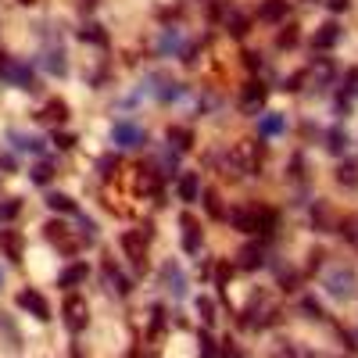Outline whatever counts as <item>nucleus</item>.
Returning <instances> with one entry per match:
<instances>
[{
    "label": "nucleus",
    "instance_id": "f257e3e1",
    "mask_svg": "<svg viewBox=\"0 0 358 358\" xmlns=\"http://www.w3.org/2000/svg\"><path fill=\"white\" fill-rule=\"evenodd\" d=\"M226 219L241 233H273L276 229V212L273 208H262V204H241L233 212H226Z\"/></svg>",
    "mask_w": 358,
    "mask_h": 358
},
{
    "label": "nucleus",
    "instance_id": "f03ea898",
    "mask_svg": "<svg viewBox=\"0 0 358 358\" xmlns=\"http://www.w3.org/2000/svg\"><path fill=\"white\" fill-rule=\"evenodd\" d=\"M262 158H265V147L262 143H255V140H241L233 147V151L226 155V172L222 176H251V172H258L262 169Z\"/></svg>",
    "mask_w": 358,
    "mask_h": 358
},
{
    "label": "nucleus",
    "instance_id": "7ed1b4c3",
    "mask_svg": "<svg viewBox=\"0 0 358 358\" xmlns=\"http://www.w3.org/2000/svg\"><path fill=\"white\" fill-rule=\"evenodd\" d=\"M43 236H47V241H50L57 251H65V255H79V248H83V241H76L72 229H69L62 219L47 222V226H43Z\"/></svg>",
    "mask_w": 358,
    "mask_h": 358
},
{
    "label": "nucleus",
    "instance_id": "20e7f679",
    "mask_svg": "<svg viewBox=\"0 0 358 358\" xmlns=\"http://www.w3.org/2000/svg\"><path fill=\"white\" fill-rule=\"evenodd\" d=\"M322 283H326V290H330L334 297H351V294H355V287H358V283H355V268H351V265H334L330 273H326V280H322Z\"/></svg>",
    "mask_w": 358,
    "mask_h": 358
},
{
    "label": "nucleus",
    "instance_id": "39448f33",
    "mask_svg": "<svg viewBox=\"0 0 358 358\" xmlns=\"http://www.w3.org/2000/svg\"><path fill=\"white\" fill-rule=\"evenodd\" d=\"M62 312H65V326H69L72 334H83V330H86V322H90V305H86V297L69 294Z\"/></svg>",
    "mask_w": 358,
    "mask_h": 358
},
{
    "label": "nucleus",
    "instance_id": "423d86ee",
    "mask_svg": "<svg viewBox=\"0 0 358 358\" xmlns=\"http://www.w3.org/2000/svg\"><path fill=\"white\" fill-rule=\"evenodd\" d=\"M122 251H126V258H129L136 268H147V236H143L140 229L122 233Z\"/></svg>",
    "mask_w": 358,
    "mask_h": 358
},
{
    "label": "nucleus",
    "instance_id": "0eeeda50",
    "mask_svg": "<svg viewBox=\"0 0 358 358\" xmlns=\"http://www.w3.org/2000/svg\"><path fill=\"white\" fill-rule=\"evenodd\" d=\"M111 140H115L118 147H143V143H147V133H143L140 126H133V122H126V118H122V122L111 126Z\"/></svg>",
    "mask_w": 358,
    "mask_h": 358
},
{
    "label": "nucleus",
    "instance_id": "6e6552de",
    "mask_svg": "<svg viewBox=\"0 0 358 358\" xmlns=\"http://www.w3.org/2000/svg\"><path fill=\"white\" fill-rule=\"evenodd\" d=\"M18 308L33 312L40 322H47V319H50V305H47V297H43L40 290H22V294H18Z\"/></svg>",
    "mask_w": 358,
    "mask_h": 358
},
{
    "label": "nucleus",
    "instance_id": "1a4fd4ad",
    "mask_svg": "<svg viewBox=\"0 0 358 358\" xmlns=\"http://www.w3.org/2000/svg\"><path fill=\"white\" fill-rule=\"evenodd\" d=\"M265 97H268V86L251 79V83L244 86V94H241V108H244L248 115H255V111H262V108H265Z\"/></svg>",
    "mask_w": 358,
    "mask_h": 358
},
{
    "label": "nucleus",
    "instance_id": "9d476101",
    "mask_svg": "<svg viewBox=\"0 0 358 358\" xmlns=\"http://www.w3.org/2000/svg\"><path fill=\"white\" fill-rule=\"evenodd\" d=\"M179 226H183V251L197 255L201 251V222L187 212V215H179Z\"/></svg>",
    "mask_w": 358,
    "mask_h": 358
},
{
    "label": "nucleus",
    "instance_id": "9b49d317",
    "mask_svg": "<svg viewBox=\"0 0 358 358\" xmlns=\"http://www.w3.org/2000/svg\"><path fill=\"white\" fill-rule=\"evenodd\" d=\"M337 40H341V25H337V22H326V25L315 29L312 50H330V47H337Z\"/></svg>",
    "mask_w": 358,
    "mask_h": 358
},
{
    "label": "nucleus",
    "instance_id": "f8f14e48",
    "mask_svg": "<svg viewBox=\"0 0 358 358\" xmlns=\"http://www.w3.org/2000/svg\"><path fill=\"white\" fill-rule=\"evenodd\" d=\"M0 251H4L11 262H22V251H25V241L18 229H0Z\"/></svg>",
    "mask_w": 358,
    "mask_h": 358
},
{
    "label": "nucleus",
    "instance_id": "ddd939ff",
    "mask_svg": "<svg viewBox=\"0 0 358 358\" xmlns=\"http://www.w3.org/2000/svg\"><path fill=\"white\" fill-rule=\"evenodd\" d=\"M8 83H15L18 90H40L36 79H33V72H29V65H22V62H11V69H8Z\"/></svg>",
    "mask_w": 358,
    "mask_h": 358
},
{
    "label": "nucleus",
    "instance_id": "4468645a",
    "mask_svg": "<svg viewBox=\"0 0 358 358\" xmlns=\"http://www.w3.org/2000/svg\"><path fill=\"white\" fill-rule=\"evenodd\" d=\"M179 197H183L187 204H194V201L201 197V179H197V172H183V176H179Z\"/></svg>",
    "mask_w": 358,
    "mask_h": 358
},
{
    "label": "nucleus",
    "instance_id": "2eb2a0df",
    "mask_svg": "<svg viewBox=\"0 0 358 358\" xmlns=\"http://www.w3.org/2000/svg\"><path fill=\"white\" fill-rule=\"evenodd\" d=\"M40 118H43V122H50V126H62V122H69V104L65 101H47V108L40 111Z\"/></svg>",
    "mask_w": 358,
    "mask_h": 358
},
{
    "label": "nucleus",
    "instance_id": "dca6fc26",
    "mask_svg": "<svg viewBox=\"0 0 358 358\" xmlns=\"http://www.w3.org/2000/svg\"><path fill=\"white\" fill-rule=\"evenodd\" d=\"M90 276V268H86V262H76V265H69L62 276H57V287H79L83 280Z\"/></svg>",
    "mask_w": 358,
    "mask_h": 358
},
{
    "label": "nucleus",
    "instance_id": "f3484780",
    "mask_svg": "<svg viewBox=\"0 0 358 358\" xmlns=\"http://www.w3.org/2000/svg\"><path fill=\"white\" fill-rule=\"evenodd\" d=\"M226 29H229V36L244 40V36L251 33V18H248V15H241V11H229V15H226Z\"/></svg>",
    "mask_w": 358,
    "mask_h": 358
},
{
    "label": "nucleus",
    "instance_id": "a211bd4d",
    "mask_svg": "<svg viewBox=\"0 0 358 358\" xmlns=\"http://www.w3.org/2000/svg\"><path fill=\"white\" fill-rule=\"evenodd\" d=\"M258 18L262 22H283L287 18V0H265L258 8Z\"/></svg>",
    "mask_w": 358,
    "mask_h": 358
},
{
    "label": "nucleus",
    "instance_id": "6ab92c4d",
    "mask_svg": "<svg viewBox=\"0 0 358 358\" xmlns=\"http://www.w3.org/2000/svg\"><path fill=\"white\" fill-rule=\"evenodd\" d=\"M169 143H176V151H190L194 147V129L190 126H169Z\"/></svg>",
    "mask_w": 358,
    "mask_h": 358
},
{
    "label": "nucleus",
    "instance_id": "aec40b11",
    "mask_svg": "<svg viewBox=\"0 0 358 358\" xmlns=\"http://www.w3.org/2000/svg\"><path fill=\"white\" fill-rule=\"evenodd\" d=\"M79 40L83 43H94V47H108V33H104V25H97V22L83 25L79 29Z\"/></svg>",
    "mask_w": 358,
    "mask_h": 358
},
{
    "label": "nucleus",
    "instance_id": "412c9836",
    "mask_svg": "<svg viewBox=\"0 0 358 358\" xmlns=\"http://www.w3.org/2000/svg\"><path fill=\"white\" fill-rule=\"evenodd\" d=\"M162 280L169 283V290L176 294V297H183V273H179V265H172V262H165V268H162Z\"/></svg>",
    "mask_w": 358,
    "mask_h": 358
},
{
    "label": "nucleus",
    "instance_id": "4be33fe9",
    "mask_svg": "<svg viewBox=\"0 0 358 358\" xmlns=\"http://www.w3.org/2000/svg\"><path fill=\"white\" fill-rule=\"evenodd\" d=\"M136 190H140V194H158V172H155L151 165H147V169L140 165V176H136ZM158 197H162V194H158Z\"/></svg>",
    "mask_w": 358,
    "mask_h": 358
},
{
    "label": "nucleus",
    "instance_id": "5701e85b",
    "mask_svg": "<svg viewBox=\"0 0 358 358\" xmlns=\"http://www.w3.org/2000/svg\"><path fill=\"white\" fill-rule=\"evenodd\" d=\"M262 262H265V251L258 244H244L241 248V268H248V273H251V268H258Z\"/></svg>",
    "mask_w": 358,
    "mask_h": 358
},
{
    "label": "nucleus",
    "instance_id": "b1692460",
    "mask_svg": "<svg viewBox=\"0 0 358 358\" xmlns=\"http://www.w3.org/2000/svg\"><path fill=\"white\" fill-rule=\"evenodd\" d=\"M283 129H287V118L283 115H265L262 122H258V133L262 136H280Z\"/></svg>",
    "mask_w": 358,
    "mask_h": 358
},
{
    "label": "nucleus",
    "instance_id": "393cba45",
    "mask_svg": "<svg viewBox=\"0 0 358 358\" xmlns=\"http://www.w3.org/2000/svg\"><path fill=\"white\" fill-rule=\"evenodd\" d=\"M47 208H50V212H62V215H72L76 212V201L69 194H47Z\"/></svg>",
    "mask_w": 358,
    "mask_h": 358
},
{
    "label": "nucleus",
    "instance_id": "a878e982",
    "mask_svg": "<svg viewBox=\"0 0 358 358\" xmlns=\"http://www.w3.org/2000/svg\"><path fill=\"white\" fill-rule=\"evenodd\" d=\"M104 276H108V283H115V290L122 294V297H126V294L133 290V287H129V280H126V276H122V273H118V268H115V262H104Z\"/></svg>",
    "mask_w": 358,
    "mask_h": 358
},
{
    "label": "nucleus",
    "instance_id": "bb28decb",
    "mask_svg": "<svg viewBox=\"0 0 358 358\" xmlns=\"http://www.w3.org/2000/svg\"><path fill=\"white\" fill-rule=\"evenodd\" d=\"M204 212L212 215V219H226V208H222V201H219V194L215 190H204Z\"/></svg>",
    "mask_w": 358,
    "mask_h": 358
},
{
    "label": "nucleus",
    "instance_id": "cd10ccee",
    "mask_svg": "<svg viewBox=\"0 0 358 358\" xmlns=\"http://www.w3.org/2000/svg\"><path fill=\"white\" fill-rule=\"evenodd\" d=\"M197 315H201L204 326L215 322V305H212V297H197Z\"/></svg>",
    "mask_w": 358,
    "mask_h": 358
},
{
    "label": "nucleus",
    "instance_id": "c85d7f7f",
    "mask_svg": "<svg viewBox=\"0 0 358 358\" xmlns=\"http://www.w3.org/2000/svg\"><path fill=\"white\" fill-rule=\"evenodd\" d=\"M337 183H344V187H358V165H341L337 169Z\"/></svg>",
    "mask_w": 358,
    "mask_h": 358
},
{
    "label": "nucleus",
    "instance_id": "c756f323",
    "mask_svg": "<svg viewBox=\"0 0 358 358\" xmlns=\"http://www.w3.org/2000/svg\"><path fill=\"white\" fill-rule=\"evenodd\" d=\"M47 69H50L54 76H65V72H69V65H65V54H62V50H50V54H47Z\"/></svg>",
    "mask_w": 358,
    "mask_h": 358
},
{
    "label": "nucleus",
    "instance_id": "7c9ffc66",
    "mask_svg": "<svg viewBox=\"0 0 358 358\" xmlns=\"http://www.w3.org/2000/svg\"><path fill=\"white\" fill-rule=\"evenodd\" d=\"M326 140H330L326 147H330L334 155H344V151H348V133H341V129H330V136H326Z\"/></svg>",
    "mask_w": 358,
    "mask_h": 358
},
{
    "label": "nucleus",
    "instance_id": "2f4dec72",
    "mask_svg": "<svg viewBox=\"0 0 358 358\" xmlns=\"http://www.w3.org/2000/svg\"><path fill=\"white\" fill-rule=\"evenodd\" d=\"M50 179H54V165H50V162H40V165L33 169V183L43 187V183H50Z\"/></svg>",
    "mask_w": 358,
    "mask_h": 358
},
{
    "label": "nucleus",
    "instance_id": "473e14b6",
    "mask_svg": "<svg viewBox=\"0 0 358 358\" xmlns=\"http://www.w3.org/2000/svg\"><path fill=\"white\" fill-rule=\"evenodd\" d=\"M276 47H283V50L297 47V25H287V29H283V33L276 36Z\"/></svg>",
    "mask_w": 358,
    "mask_h": 358
},
{
    "label": "nucleus",
    "instance_id": "72a5a7b5",
    "mask_svg": "<svg viewBox=\"0 0 358 358\" xmlns=\"http://www.w3.org/2000/svg\"><path fill=\"white\" fill-rule=\"evenodd\" d=\"M97 169H101V176H104V179H111V176L118 172V158H115V155H104V158L97 162Z\"/></svg>",
    "mask_w": 358,
    "mask_h": 358
},
{
    "label": "nucleus",
    "instance_id": "f704fd0d",
    "mask_svg": "<svg viewBox=\"0 0 358 358\" xmlns=\"http://www.w3.org/2000/svg\"><path fill=\"white\" fill-rule=\"evenodd\" d=\"M15 143H18V151H33V155H40V151H43V143H40V140H33V136H15Z\"/></svg>",
    "mask_w": 358,
    "mask_h": 358
},
{
    "label": "nucleus",
    "instance_id": "c9c22d12",
    "mask_svg": "<svg viewBox=\"0 0 358 358\" xmlns=\"http://www.w3.org/2000/svg\"><path fill=\"white\" fill-rule=\"evenodd\" d=\"M280 287L283 290H297V273L294 268H280Z\"/></svg>",
    "mask_w": 358,
    "mask_h": 358
},
{
    "label": "nucleus",
    "instance_id": "e433bc0d",
    "mask_svg": "<svg viewBox=\"0 0 358 358\" xmlns=\"http://www.w3.org/2000/svg\"><path fill=\"white\" fill-rule=\"evenodd\" d=\"M201 358H215V341L208 334H201Z\"/></svg>",
    "mask_w": 358,
    "mask_h": 358
},
{
    "label": "nucleus",
    "instance_id": "4c0bfd02",
    "mask_svg": "<svg viewBox=\"0 0 358 358\" xmlns=\"http://www.w3.org/2000/svg\"><path fill=\"white\" fill-rule=\"evenodd\" d=\"M301 83H305V72H297V76H290V79L283 83V90H287V94H297V90H301Z\"/></svg>",
    "mask_w": 358,
    "mask_h": 358
},
{
    "label": "nucleus",
    "instance_id": "58836bf2",
    "mask_svg": "<svg viewBox=\"0 0 358 358\" xmlns=\"http://www.w3.org/2000/svg\"><path fill=\"white\" fill-rule=\"evenodd\" d=\"M344 86H348V94H351V97H358V69H351V72L344 76Z\"/></svg>",
    "mask_w": 358,
    "mask_h": 358
},
{
    "label": "nucleus",
    "instance_id": "ea45409f",
    "mask_svg": "<svg viewBox=\"0 0 358 358\" xmlns=\"http://www.w3.org/2000/svg\"><path fill=\"white\" fill-rule=\"evenodd\" d=\"M18 208H22L18 201H8L4 208H0V219H15V215H18Z\"/></svg>",
    "mask_w": 358,
    "mask_h": 358
},
{
    "label": "nucleus",
    "instance_id": "a19ab883",
    "mask_svg": "<svg viewBox=\"0 0 358 358\" xmlns=\"http://www.w3.org/2000/svg\"><path fill=\"white\" fill-rule=\"evenodd\" d=\"M54 143L62 147V151H69V147L76 143V136H72V133H57V136H54Z\"/></svg>",
    "mask_w": 358,
    "mask_h": 358
},
{
    "label": "nucleus",
    "instance_id": "79ce46f5",
    "mask_svg": "<svg viewBox=\"0 0 358 358\" xmlns=\"http://www.w3.org/2000/svg\"><path fill=\"white\" fill-rule=\"evenodd\" d=\"M322 258H326V251H322V248L308 251V268H319V265H322Z\"/></svg>",
    "mask_w": 358,
    "mask_h": 358
},
{
    "label": "nucleus",
    "instance_id": "37998d69",
    "mask_svg": "<svg viewBox=\"0 0 358 358\" xmlns=\"http://www.w3.org/2000/svg\"><path fill=\"white\" fill-rule=\"evenodd\" d=\"M305 312H308L312 319H322V308H319V301H312V297H305Z\"/></svg>",
    "mask_w": 358,
    "mask_h": 358
},
{
    "label": "nucleus",
    "instance_id": "c03bdc74",
    "mask_svg": "<svg viewBox=\"0 0 358 358\" xmlns=\"http://www.w3.org/2000/svg\"><path fill=\"white\" fill-rule=\"evenodd\" d=\"M11 62H15V57H8V54H0V79H8V69H11Z\"/></svg>",
    "mask_w": 358,
    "mask_h": 358
},
{
    "label": "nucleus",
    "instance_id": "a18cd8bd",
    "mask_svg": "<svg viewBox=\"0 0 358 358\" xmlns=\"http://www.w3.org/2000/svg\"><path fill=\"white\" fill-rule=\"evenodd\" d=\"M244 62H248V69H262V57H258L255 50H248V54H244Z\"/></svg>",
    "mask_w": 358,
    "mask_h": 358
},
{
    "label": "nucleus",
    "instance_id": "49530a36",
    "mask_svg": "<svg viewBox=\"0 0 358 358\" xmlns=\"http://www.w3.org/2000/svg\"><path fill=\"white\" fill-rule=\"evenodd\" d=\"M226 280H229V268H226V265H219V287H226Z\"/></svg>",
    "mask_w": 358,
    "mask_h": 358
},
{
    "label": "nucleus",
    "instance_id": "de8ad7c7",
    "mask_svg": "<svg viewBox=\"0 0 358 358\" xmlns=\"http://www.w3.org/2000/svg\"><path fill=\"white\" fill-rule=\"evenodd\" d=\"M330 8H334V11H344V8H348V0H330Z\"/></svg>",
    "mask_w": 358,
    "mask_h": 358
},
{
    "label": "nucleus",
    "instance_id": "09e8293b",
    "mask_svg": "<svg viewBox=\"0 0 358 358\" xmlns=\"http://www.w3.org/2000/svg\"><path fill=\"white\" fill-rule=\"evenodd\" d=\"M79 8H83V11H94V8H97V0H83Z\"/></svg>",
    "mask_w": 358,
    "mask_h": 358
},
{
    "label": "nucleus",
    "instance_id": "8fccbe9b",
    "mask_svg": "<svg viewBox=\"0 0 358 358\" xmlns=\"http://www.w3.org/2000/svg\"><path fill=\"white\" fill-rule=\"evenodd\" d=\"M18 4H40V0H18Z\"/></svg>",
    "mask_w": 358,
    "mask_h": 358
},
{
    "label": "nucleus",
    "instance_id": "3c124183",
    "mask_svg": "<svg viewBox=\"0 0 358 358\" xmlns=\"http://www.w3.org/2000/svg\"><path fill=\"white\" fill-rule=\"evenodd\" d=\"M308 4H315V0H308Z\"/></svg>",
    "mask_w": 358,
    "mask_h": 358
}]
</instances>
